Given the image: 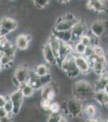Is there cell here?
Instances as JSON below:
<instances>
[{"mask_svg": "<svg viewBox=\"0 0 108 122\" xmlns=\"http://www.w3.org/2000/svg\"><path fill=\"white\" fill-rule=\"evenodd\" d=\"M108 84V72L106 71L102 75L99 76L95 81L94 88L95 91H103V89Z\"/></svg>", "mask_w": 108, "mask_h": 122, "instance_id": "cell-16", "label": "cell"}, {"mask_svg": "<svg viewBox=\"0 0 108 122\" xmlns=\"http://www.w3.org/2000/svg\"><path fill=\"white\" fill-rule=\"evenodd\" d=\"M7 97H6L3 94H0V108L3 107L7 102Z\"/></svg>", "mask_w": 108, "mask_h": 122, "instance_id": "cell-33", "label": "cell"}, {"mask_svg": "<svg viewBox=\"0 0 108 122\" xmlns=\"http://www.w3.org/2000/svg\"><path fill=\"white\" fill-rule=\"evenodd\" d=\"M86 7L88 10H93L97 13H103L107 11L105 1L102 0H90L86 3Z\"/></svg>", "mask_w": 108, "mask_h": 122, "instance_id": "cell-15", "label": "cell"}, {"mask_svg": "<svg viewBox=\"0 0 108 122\" xmlns=\"http://www.w3.org/2000/svg\"><path fill=\"white\" fill-rule=\"evenodd\" d=\"M19 24L15 19L9 16H3L0 19V36L7 37L11 33L15 31Z\"/></svg>", "mask_w": 108, "mask_h": 122, "instance_id": "cell-2", "label": "cell"}, {"mask_svg": "<svg viewBox=\"0 0 108 122\" xmlns=\"http://www.w3.org/2000/svg\"><path fill=\"white\" fill-rule=\"evenodd\" d=\"M85 122H101V120L95 117V118H90V119H88L87 121H86Z\"/></svg>", "mask_w": 108, "mask_h": 122, "instance_id": "cell-35", "label": "cell"}, {"mask_svg": "<svg viewBox=\"0 0 108 122\" xmlns=\"http://www.w3.org/2000/svg\"><path fill=\"white\" fill-rule=\"evenodd\" d=\"M30 68L25 64L19 65L15 68L13 73V77L15 78L19 84L21 83H27L29 78V73H30Z\"/></svg>", "mask_w": 108, "mask_h": 122, "instance_id": "cell-7", "label": "cell"}, {"mask_svg": "<svg viewBox=\"0 0 108 122\" xmlns=\"http://www.w3.org/2000/svg\"><path fill=\"white\" fill-rule=\"evenodd\" d=\"M52 34L56 38H57L60 42L72 43V33L69 31H55L52 30Z\"/></svg>", "mask_w": 108, "mask_h": 122, "instance_id": "cell-17", "label": "cell"}, {"mask_svg": "<svg viewBox=\"0 0 108 122\" xmlns=\"http://www.w3.org/2000/svg\"><path fill=\"white\" fill-rule=\"evenodd\" d=\"M0 63L3 66V68L4 69H8L13 65L14 64V58L13 57L7 56L6 55L0 54Z\"/></svg>", "mask_w": 108, "mask_h": 122, "instance_id": "cell-24", "label": "cell"}, {"mask_svg": "<svg viewBox=\"0 0 108 122\" xmlns=\"http://www.w3.org/2000/svg\"><path fill=\"white\" fill-rule=\"evenodd\" d=\"M79 42H82L86 47L91 46V39H90V35L88 34V33L83 35V36L80 38Z\"/></svg>", "mask_w": 108, "mask_h": 122, "instance_id": "cell-29", "label": "cell"}, {"mask_svg": "<svg viewBox=\"0 0 108 122\" xmlns=\"http://www.w3.org/2000/svg\"><path fill=\"white\" fill-rule=\"evenodd\" d=\"M42 53H43L44 60L46 62L47 65H50V66L56 65V58L55 56L53 51L51 49L49 44L47 42L43 45Z\"/></svg>", "mask_w": 108, "mask_h": 122, "instance_id": "cell-10", "label": "cell"}, {"mask_svg": "<svg viewBox=\"0 0 108 122\" xmlns=\"http://www.w3.org/2000/svg\"><path fill=\"white\" fill-rule=\"evenodd\" d=\"M3 66L1 65V63H0V72H2V70H3Z\"/></svg>", "mask_w": 108, "mask_h": 122, "instance_id": "cell-38", "label": "cell"}, {"mask_svg": "<svg viewBox=\"0 0 108 122\" xmlns=\"http://www.w3.org/2000/svg\"><path fill=\"white\" fill-rule=\"evenodd\" d=\"M88 32H89V29L87 28V25L83 20H79L78 21H77L71 29L72 42L74 43L79 42L80 38Z\"/></svg>", "mask_w": 108, "mask_h": 122, "instance_id": "cell-5", "label": "cell"}, {"mask_svg": "<svg viewBox=\"0 0 108 122\" xmlns=\"http://www.w3.org/2000/svg\"><path fill=\"white\" fill-rule=\"evenodd\" d=\"M79 20H77L74 21H69L64 20L61 16H59L58 19L56 20L55 25L53 27V30L55 31H69L71 30L73 26L75 25L77 21Z\"/></svg>", "mask_w": 108, "mask_h": 122, "instance_id": "cell-11", "label": "cell"}, {"mask_svg": "<svg viewBox=\"0 0 108 122\" xmlns=\"http://www.w3.org/2000/svg\"><path fill=\"white\" fill-rule=\"evenodd\" d=\"M83 104L75 98H70L66 102V112L73 118L82 117L83 114Z\"/></svg>", "mask_w": 108, "mask_h": 122, "instance_id": "cell-3", "label": "cell"}, {"mask_svg": "<svg viewBox=\"0 0 108 122\" xmlns=\"http://www.w3.org/2000/svg\"><path fill=\"white\" fill-rule=\"evenodd\" d=\"M8 99L13 104V116L19 115L20 113L21 108L23 104V100H24V97L22 93L19 90H14L8 95Z\"/></svg>", "mask_w": 108, "mask_h": 122, "instance_id": "cell-6", "label": "cell"}, {"mask_svg": "<svg viewBox=\"0 0 108 122\" xmlns=\"http://www.w3.org/2000/svg\"><path fill=\"white\" fill-rule=\"evenodd\" d=\"M16 47L15 45H13L10 41H8L4 46L0 47V54L2 55H6L7 56L13 57L15 58V54H16Z\"/></svg>", "mask_w": 108, "mask_h": 122, "instance_id": "cell-18", "label": "cell"}, {"mask_svg": "<svg viewBox=\"0 0 108 122\" xmlns=\"http://www.w3.org/2000/svg\"><path fill=\"white\" fill-rule=\"evenodd\" d=\"M86 49V47L82 42H78L73 43V52L75 56H84Z\"/></svg>", "mask_w": 108, "mask_h": 122, "instance_id": "cell-25", "label": "cell"}, {"mask_svg": "<svg viewBox=\"0 0 108 122\" xmlns=\"http://www.w3.org/2000/svg\"><path fill=\"white\" fill-rule=\"evenodd\" d=\"M33 71H34V72L39 77H41V76H44L49 74V68H48V66L47 64H37V65L34 67Z\"/></svg>", "mask_w": 108, "mask_h": 122, "instance_id": "cell-22", "label": "cell"}, {"mask_svg": "<svg viewBox=\"0 0 108 122\" xmlns=\"http://www.w3.org/2000/svg\"><path fill=\"white\" fill-rule=\"evenodd\" d=\"M101 122H103V121H102V120H101Z\"/></svg>", "mask_w": 108, "mask_h": 122, "instance_id": "cell-40", "label": "cell"}, {"mask_svg": "<svg viewBox=\"0 0 108 122\" xmlns=\"http://www.w3.org/2000/svg\"><path fill=\"white\" fill-rule=\"evenodd\" d=\"M74 62L82 75H88L91 72V66L89 60L83 56H74Z\"/></svg>", "mask_w": 108, "mask_h": 122, "instance_id": "cell-8", "label": "cell"}, {"mask_svg": "<svg viewBox=\"0 0 108 122\" xmlns=\"http://www.w3.org/2000/svg\"><path fill=\"white\" fill-rule=\"evenodd\" d=\"M92 56H94V47L93 46H88L86 47V51L84 53V57L86 58L87 60H89V59Z\"/></svg>", "mask_w": 108, "mask_h": 122, "instance_id": "cell-32", "label": "cell"}, {"mask_svg": "<svg viewBox=\"0 0 108 122\" xmlns=\"http://www.w3.org/2000/svg\"><path fill=\"white\" fill-rule=\"evenodd\" d=\"M17 90L22 93L23 97L25 98H31L35 94L36 90L32 88V86L28 83H21L19 85Z\"/></svg>", "mask_w": 108, "mask_h": 122, "instance_id": "cell-19", "label": "cell"}, {"mask_svg": "<svg viewBox=\"0 0 108 122\" xmlns=\"http://www.w3.org/2000/svg\"><path fill=\"white\" fill-rule=\"evenodd\" d=\"M32 41V36L31 34H25V33H22V34H19L15 38V46L16 47L17 50L19 51H26L28 49L29 45H30L31 42Z\"/></svg>", "mask_w": 108, "mask_h": 122, "instance_id": "cell-9", "label": "cell"}, {"mask_svg": "<svg viewBox=\"0 0 108 122\" xmlns=\"http://www.w3.org/2000/svg\"><path fill=\"white\" fill-rule=\"evenodd\" d=\"M73 53V43L60 42V50H59V57L56 60V65L59 67L60 62Z\"/></svg>", "mask_w": 108, "mask_h": 122, "instance_id": "cell-12", "label": "cell"}, {"mask_svg": "<svg viewBox=\"0 0 108 122\" xmlns=\"http://www.w3.org/2000/svg\"><path fill=\"white\" fill-rule=\"evenodd\" d=\"M94 99L100 105L108 107V94H105L103 91H95Z\"/></svg>", "mask_w": 108, "mask_h": 122, "instance_id": "cell-21", "label": "cell"}, {"mask_svg": "<svg viewBox=\"0 0 108 122\" xmlns=\"http://www.w3.org/2000/svg\"><path fill=\"white\" fill-rule=\"evenodd\" d=\"M7 116H8V115H7V113L5 112V110L3 109V107L0 108V120H1L2 118L7 117Z\"/></svg>", "mask_w": 108, "mask_h": 122, "instance_id": "cell-34", "label": "cell"}, {"mask_svg": "<svg viewBox=\"0 0 108 122\" xmlns=\"http://www.w3.org/2000/svg\"><path fill=\"white\" fill-rule=\"evenodd\" d=\"M96 112H97L96 107L92 103L87 104L83 108V114L86 116L87 120L90 119V118H95L96 116Z\"/></svg>", "mask_w": 108, "mask_h": 122, "instance_id": "cell-23", "label": "cell"}, {"mask_svg": "<svg viewBox=\"0 0 108 122\" xmlns=\"http://www.w3.org/2000/svg\"><path fill=\"white\" fill-rule=\"evenodd\" d=\"M51 1L49 0H35L33 1V4L37 9H44L50 5Z\"/></svg>", "mask_w": 108, "mask_h": 122, "instance_id": "cell-27", "label": "cell"}, {"mask_svg": "<svg viewBox=\"0 0 108 122\" xmlns=\"http://www.w3.org/2000/svg\"><path fill=\"white\" fill-rule=\"evenodd\" d=\"M3 109L5 110V112L7 113V115L9 116H13V104L11 102V100L8 99L7 97V102H6L4 107H3Z\"/></svg>", "mask_w": 108, "mask_h": 122, "instance_id": "cell-28", "label": "cell"}, {"mask_svg": "<svg viewBox=\"0 0 108 122\" xmlns=\"http://www.w3.org/2000/svg\"><path fill=\"white\" fill-rule=\"evenodd\" d=\"M89 31L96 38H102L108 35V23L103 20H95L91 23Z\"/></svg>", "mask_w": 108, "mask_h": 122, "instance_id": "cell-4", "label": "cell"}, {"mask_svg": "<svg viewBox=\"0 0 108 122\" xmlns=\"http://www.w3.org/2000/svg\"><path fill=\"white\" fill-rule=\"evenodd\" d=\"M95 90L94 86L86 79H80L72 86L73 97L83 103L94 99Z\"/></svg>", "mask_w": 108, "mask_h": 122, "instance_id": "cell-1", "label": "cell"}, {"mask_svg": "<svg viewBox=\"0 0 108 122\" xmlns=\"http://www.w3.org/2000/svg\"><path fill=\"white\" fill-rule=\"evenodd\" d=\"M94 55L97 56H105V52H104V49L103 47H102L101 46H94Z\"/></svg>", "mask_w": 108, "mask_h": 122, "instance_id": "cell-31", "label": "cell"}, {"mask_svg": "<svg viewBox=\"0 0 108 122\" xmlns=\"http://www.w3.org/2000/svg\"><path fill=\"white\" fill-rule=\"evenodd\" d=\"M59 122H68V121H67V119H66L65 117H62L61 118H60V121H59Z\"/></svg>", "mask_w": 108, "mask_h": 122, "instance_id": "cell-37", "label": "cell"}, {"mask_svg": "<svg viewBox=\"0 0 108 122\" xmlns=\"http://www.w3.org/2000/svg\"><path fill=\"white\" fill-rule=\"evenodd\" d=\"M103 92L105 94H108V84L107 85V86L104 87V89H103Z\"/></svg>", "mask_w": 108, "mask_h": 122, "instance_id": "cell-36", "label": "cell"}, {"mask_svg": "<svg viewBox=\"0 0 108 122\" xmlns=\"http://www.w3.org/2000/svg\"><path fill=\"white\" fill-rule=\"evenodd\" d=\"M65 75H66V77H68V78H70V79H75V78L78 77V76L80 75H82V74H81V72H80V71L78 70V68H76V69L70 71V72L65 73Z\"/></svg>", "mask_w": 108, "mask_h": 122, "instance_id": "cell-30", "label": "cell"}, {"mask_svg": "<svg viewBox=\"0 0 108 122\" xmlns=\"http://www.w3.org/2000/svg\"><path fill=\"white\" fill-rule=\"evenodd\" d=\"M74 56L75 55L73 53V54L69 56L68 57H66L65 60H63L60 62L59 68H61V70L63 71L65 73H67V72H70V71H73L77 68L75 62H74Z\"/></svg>", "mask_w": 108, "mask_h": 122, "instance_id": "cell-14", "label": "cell"}, {"mask_svg": "<svg viewBox=\"0 0 108 122\" xmlns=\"http://www.w3.org/2000/svg\"><path fill=\"white\" fill-rule=\"evenodd\" d=\"M103 122H108V118H107V119L105 120V121H103Z\"/></svg>", "mask_w": 108, "mask_h": 122, "instance_id": "cell-39", "label": "cell"}, {"mask_svg": "<svg viewBox=\"0 0 108 122\" xmlns=\"http://www.w3.org/2000/svg\"><path fill=\"white\" fill-rule=\"evenodd\" d=\"M60 110H61V106L58 102L56 101H52V103L50 104L49 109L48 112H50V114H58L60 113Z\"/></svg>", "mask_w": 108, "mask_h": 122, "instance_id": "cell-26", "label": "cell"}, {"mask_svg": "<svg viewBox=\"0 0 108 122\" xmlns=\"http://www.w3.org/2000/svg\"><path fill=\"white\" fill-rule=\"evenodd\" d=\"M47 42L49 44L51 49H52V51H53L55 56H56V60H57V59L59 57V50H60V42L52 34L51 36H49V38H48Z\"/></svg>", "mask_w": 108, "mask_h": 122, "instance_id": "cell-20", "label": "cell"}, {"mask_svg": "<svg viewBox=\"0 0 108 122\" xmlns=\"http://www.w3.org/2000/svg\"><path fill=\"white\" fill-rule=\"evenodd\" d=\"M56 95V92L55 90V86L53 83H50L47 86H44L42 87L40 92V97L41 100H51L54 101V98Z\"/></svg>", "mask_w": 108, "mask_h": 122, "instance_id": "cell-13", "label": "cell"}]
</instances>
